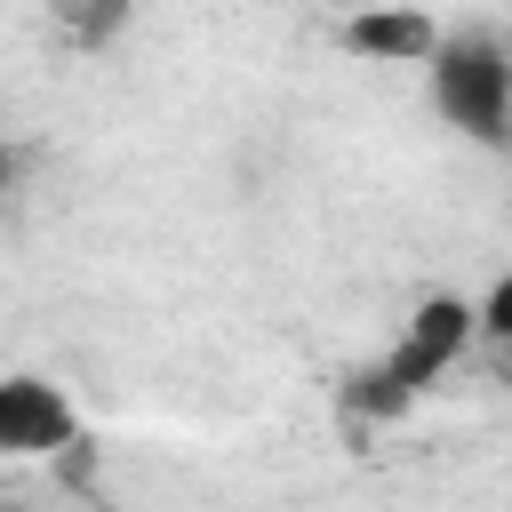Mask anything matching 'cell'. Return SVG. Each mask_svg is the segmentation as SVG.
<instances>
[{"instance_id":"1","label":"cell","mask_w":512,"mask_h":512,"mask_svg":"<svg viewBox=\"0 0 512 512\" xmlns=\"http://www.w3.org/2000/svg\"><path fill=\"white\" fill-rule=\"evenodd\" d=\"M432 64V104L448 128H464L472 144H512V56L488 32H440Z\"/></svg>"},{"instance_id":"2","label":"cell","mask_w":512,"mask_h":512,"mask_svg":"<svg viewBox=\"0 0 512 512\" xmlns=\"http://www.w3.org/2000/svg\"><path fill=\"white\" fill-rule=\"evenodd\" d=\"M480 328H472V304L464 296H424L416 312H408V328H400V344L384 352V368L424 400L440 376H448V360H464V344H472Z\"/></svg>"},{"instance_id":"3","label":"cell","mask_w":512,"mask_h":512,"mask_svg":"<svg viewBox=\"0 0 512 512\" xmlns=\"http://www.w3.org/2000/svg\"><path fill=\"white\" fill-rule=\"evenodd\" d=\"M72 440H80V416H72V400L48 376H0V456L8 464L64 456Z\"/></svg>"},{"instance_id":"4","label":"cell","mask_w":512,"mask_h":512,"mask_svg":"<svg viewBox=\"0 0 512 512\" xmlns=\"http://www.w3.org/2000/svg\"><path fill=\"white\" fill-rule=\"evenodd\" d=\"M336 40H344V56H360V64H424V56L440 48V24H432L424 8H352V16L336 24Z\"/></svg>"},{"instance_id":"5","label":"cell","mask_w":512,"mask_h":512,"mask_svg":"<svg viewBox=\"0 0 512 512\" xmlns=\"http://www.w3.org/2000/svg\"><path fill=\"white\" fill-rule=\"evenodd\" d=\"M128 16H136V0H56V40L96 56V48H112L128 32Z\"/></svg>"},{"instance_id":"6","label":"cell","mask_w":512,"mask_h":512,"mask_svg":"<svg viewBox=\"0 0 512 512\" xmlns=\"http://www.w3.org/2000/svg\"><path fill=\"white\" fill-rule=\"evenodd\" d=\"M344 408H352V416H368V424H392V416H408V408H416V392L376 360V368H360V376L344 384Z\"/></svg>"},{"instance_id":"7","label":"cell","mask_w":512,"mask_h":512,"mask_svg":"<svg viewBox=\"0 0 512 512\" xmlns=\"http://www.w3.org/2000/svg\"><path fill=\"white\" fill-rule=\"evenodd\" d=\"M472 328H480L488 344H504V352H512V272H504V280L472 304Z\"/></svg>"},{"instance_id":"8","label":"cell","mask_w":512,"mask_h":512,"mask_svg":"<svg viewBox=\"0 0 512 512\" xmlns=\"http://www.w3.org/2000/svg\"><path fill=\"white\" fill-rule=\"evenodd\" d=\"M24 168H32V152H24L16 136H0V208H8L16 192H24Z\"/></svg>"}]
</instances>
